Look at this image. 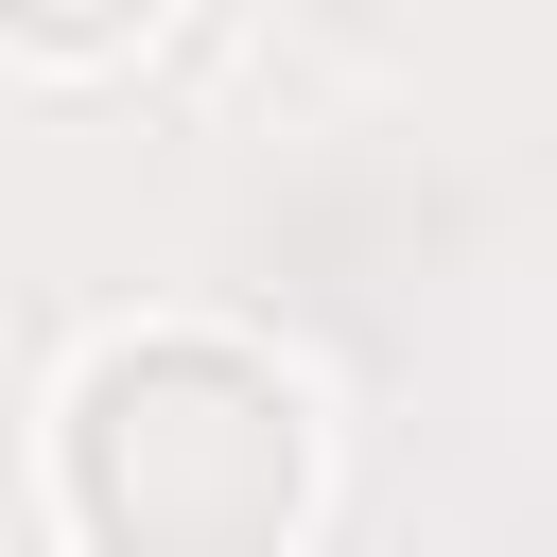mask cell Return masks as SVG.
<instances>
[{
    "instance_id": "6da1fadb",
    "label": "cell",
    "mask_w": 557,
    "mask_h": 557,
    "mask_svg": "<svg viewBox=\"0 0 557 557\" xmlns=\"http://www.w3.org/2000/svg\"><path fill=\"white\" fill-rule=\"evenodd\" d=\"M331 487V418L244 331H104L52 400L70 557H296Z\"/></svg>"
},
{
    "instance_id": "7a4b0ae2",
    "label": "cell",
    "mask_w": 557,
    "mask_h": 557,
    "mask_svg": "<svg viewBox=\"0 0 557 557\" xmlns=\"http://www.w3.org/2000/svg\"><path fill=\"white\" fill-rule=\"evenodd\" d=\"M174 0H0V52H35V70H104V52H139Z\"/></svg>"
}]
</instances>
